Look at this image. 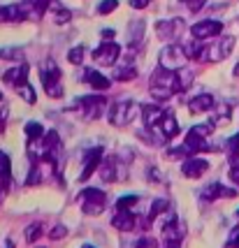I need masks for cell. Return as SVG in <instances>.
<instances>
[{
  "instance_id": "6da1fadb",
  "label": "cell",
  "mask_w": 239,
  "mask_h": 248,
  "mask_svg": "<svg viewBox=\"0 0 239 248\" xmlns=\"http://www.w3.org/2000/svg\"><path fill=\"white\" fill-rule=\"evenodd\" d=\"M149 91L156 100H170L174 93H181V84H179V77L172 70H165V67H158L151 75V81H149Z\"/></svg>"
},
{
  "instance_id": "7a4b0ae2",
  "label": "cell",
  "mask_w": 239,
  "mask_h": 248,
  "mask_svg": "<svg viewBox=\"0 0 239 248\" xmlns=\"http://www.w3.org/2000/svg\"><path fill=\"white\" fill-rule=\"evenodd\" d=\"M232 49H235V37L232 35H221L209 46H205L200 61H205V63H221V61H225L232 54Z\"/></svg>"
},
{
  "instance_id": "3957f363",
  "label": "cell",
  "mask_w": 239,
  "mask_h": 248,
  "mask_svg": "<svg viewBox=\"0 0 239 248\" xmlns=\"http://www.w3.org/2000/svg\"><path fill=\"white\" fill-rule=\"evenodd\" d=\"M77 200L81 202V211L86 216H98L107 206V195L98 190V188H84L81 193L77 195Z\"/></svg>"
},
{
  "instance_id": "277c9868",
  "label": "cell",
  "mask_w": 239,
  "mask_h": 248,
  "mask_svg": "<svg viewBox=\"0 0 239 248\" xmlns=\"http://www.w3.org/2000/svg\"><path fill=\"white\" fill-rule=\"evenodd\" d=\"M40 79H42V88L49 97H61L63 95V84H61V70L54 61H47L42 70H40Z\"/></svg>"
},
{
  "instance_id": "5b68a950",
  "label": "cell",
  "mask_w": 239,
  "mask_h": 248,
  "mask_svg": "<svg viewBox=\"0 0 239 248\" xmlns=\"http://www.w3.org/2000/svg\"><path fill=\"white\" fill-rule=\"evenodd\" d=\"M142 107H137L130 100H123V102H116L114 107H109V123L112 125H128L140 116Z\"/></svg>"
},
{
  "instance_id": "8992f818",
  "label": "cell",
  "mask_w": 239,
  "mask_h": 248,
  "mask_svg": "<svg viewBox=\"0 0 239 248\" xmlns=\"http://www.w3.org/2000/svg\"><path fill=\"white\" fill-rule=\"evenodd\" d=\"M186 61H188V56H186L184 46L181 44H167L163 51H160V67H165V70H172V72H176V70H181V67H186Z\"/></svg>"
},
{
  "instance_id": "52a82bcc",
  "label": "cell",
  "mask_w": 239,
  "mask_h": 248,
  "mask_svg": "<svg viewBox=\"0 0 239 248\" xmlns=\"http://www.w3.org/2000/svg\"><path fill=\"white\" fill-rule=\"evenodd\" d=\"M75 107H79L81 111H84V119L86 121H96V119H100V116L105 114L107 100H105L102 95H98V93H93V95L79 97V100L75 102Z\"/></svg>"
},
{
  "instance_id": "ba28073f",
  "label": "cell",
  "mask_w": 239,
  "mask_h": 248,
  "mask_svg": "<svg viewBox=\"0 0 239 248\" xmlns=\"http://www.w3.org/2000/svg\"><path fill=\"white\" fill-rule=\"evenodd\" d=\"M221 32H223V23L216 21V19H205V21L195 23L193 28H191V35L195 37V40H209V37H221Z\"/></svg>"
},
{
  "instance_id": "9c48e42d",
  "label": "cell",
  "mask_w": 239,
  "mask_h": 248,
  "mask_svg": "<svg viewBox=\"0 0 239 248\" xmlns=\"http://www.w3.org/2000/svg\"><path fill=\"white\" fill-rule=\"evenodd\" d=\"M93 58L98 65H116V61L121 58V46L116 42H102L93 51Z\"/></svg>"
},
{
  "instance_id": "30bf717a",
  "label": "cell",
  "mask_w": 239,
  "mask_h": 248,
  "mask_svg": "<svg viewBox=\"0 0 239 248\" xmlns=\"http://www.w3.org/2000/svg\"><path fill=\"white\" fill-rule=\"evenodd\" d=\"M239 193V188H228V186L218 184V181H211L209 186H205L202 190H200V197L205 200V202H216L221 197H235Z\"/></svg>"
},
{
  "instance_id": "8fae6325",
  "label": "cell",
  "mask_w": 239,
  "mask_h": 248,
  "mask_svg": "<svg viewBox=\"0 0 239 248\" xmlns=\"http://www.w3.org/2000/svg\"><path fill=\"white\" fill-rule=\"evenodd\" d=\"M209 170V160L200 158V155H191L181 162V174L188 176V179H202Z\"/></svg>"
},
{
  "instance_id": "7c38bea8",
  "label": "cell",
  "mask_w": 239,
  "mask_h": 248,
  "mask_svg": "<svg viewBox=\"0 0 239 248\" xmlns=\"http://www.w3.org/2000/svg\"><path fill=\"white\" fill-rule=\"evenodd\" d=\"M102 146H96V149H91V151H86V155H84V172H81V176H79V181L84 184V181H88L93 174L100 170V165H102Z\"/></svg>"
},
{
  "instance_id": "4fadbf2b",
  "label": "cell",
  "mask_w": 239,
  "mask_h": 248,
  "mask_svg": "<svg viewBox=\"0 0 239 248\" xmlns=\"http://www.w3.org/2000/svg\"><path fill=\"white\" fill-rule=\"evenodd\" d=\"M112 225L121 230V232H132L135 227L140 225L137 216L132 211H126V209H114V216H112Z\"/></svg>"
},
{
  "instance_id": "5bb4252c",
  "label": "cell",
  "mask_w": 239,
  "mask_h": 248,
  "mask_svg": "<svg viewBox=\"0 0 239 248\" xmlns=\"http://www.w3.org/2000/svg\"><path fill=\"white\" fill-rule=\"evenodd\" d=\"M156 31H158V37L163 40H176L181 32H184V19H167V21H158L156 23Z\"/></svg>"
},
{
  "instance_id": "9a60e30c",
  "label": "cell",
  "mask_w": 239,
  "mask_h": 248,
  "mask_svg": "<svg viewBox=\"0 0 239 248\" xmlns=\"http://www.w3.org/2000/svg\"><path fill=\"white\" fill-rule=\"evenodd\" d=\"M79 79H81V81H86L88 86L96 88V91H100V93L109 88V79L102 75L100 70H91V67H86V70H84V72L79 75Z\"/></svg>"
},
{
  "instance_id": "2e32d148",
  "label": "cell",
  "mask_w": 239,
  "mask_h": 248,
  "mask_svg": "<svg viewBox=\"0 0 239 248\" xmlns=\"http://www.w3.org/2000/svg\"><path fill=\"white\" fill-rule=\"evenodd\" d=\"M2 79H5V84H10V86L19 88L23 84H28V65H16V67H12V70H5L2 72Z\"/></svg>"
},
{
  "instance_id": "e0dca14e",
  "label": "cell",
  "mask_w": 239,
  "mask_h": 248,
  "mask_svg": "<svg viewBox=\"0 0 239 248\" xmlns=\"http://www.w3.org/2000/svg\"><path fill=\"white\" fill-rule=\"evenodd\" d=\"M156 130H158V135L163 137V141H167V140H174L176 135H179V123H176V119H174V114H165L163 116V121L156 125Z\"/></svg>"
},
{
  "instance_id": "ac0fdd59",
  "label": "cell",
  "mask_w": 239,
  "mask_h": 248,
  "mask_svg": "<svg viewBox=\"0 0 239 248\" xmlns=\"http://www.w3.org/2000/svg\"><path fill=\"white\" fill-rule=\"evenodd\" d=\"M216 107V100L211 93H200L195 95L191 102H188V111L191 114H202V111H211V109Z\"/></svg>"
},
{
  "instance_id": "d6986e66",
  "label": "cell",
  "mask_w": 239,
  "mask_h": 248,
  "mask_svg": "<svg viewBox=\"0 0 239 248\" xmlns=\"http://www.w3.org/2000/svg\"><path fill=\"white\" fill-rule=\"evenodd\" d=\"M167 114L160 105H142V119H144V125L146 128H156L160 121H163V116Z\"/></svg>"
},
{
  "instance_id": "ffe728a7",
  "label": "cell",
  "mask_w": 239,
  "mask_h": 248,
  "mask_svg": "<svg viewBox=\"0 0 239 248\" xmlns=\"http://www.w3.org/2000/svg\"><path fill=\"white\" fill-rule=\"evenodd\" d=\"M98 174H100V179H102V181H107V184L119 181V179H121V174H119V160H116V158H107V160H102Z\"/></svg>"
},
{
  "instance_id": "44dd1931",
  "label": "cell",
  "mask_w": 239,
  "mask_h": 248,
  "mask_svg": "<svg viewBox=\"0 0 239 248\" xmlns=\"http://www.w3.org/2000/svg\"><path fill=\"white\" fill-rule=\"evenodd\" d=\"M28 19L23 5H2V23H19Z\"/></svg>"
},
{
  "instance_id": "7402d4cb",
  "label": "cell",
  "mask_w": 239,
  "mask_h": 248,
  "mask_svg": "<svg viewBox=\"0 0 239 248\" xmlns=\"http://www.w3.org/2000/svg\"><path fill=\"white\" fill-rule=\"evenodd\" d=\"M51 2H54V0H23V7L31 10L33 14H37V16H42L44 12L51 7Z\"/></svg>"
},
{
  "instance_id": "603a6c76",
  "label": "cell",
  "mask_w": 239,
  "mask_h": 248,
  "mask_svg": "<svg viewBox=\"0 0 239 248\" xmlns=\"http://www.w3.org/2000/svg\"><path fill=\"white\" fill-rule=\"evenodd\" d=\"M112 77H114L116 81H132V79L137 77V70H135L132 65H121V67H116V70L112 72Z\"/></svg>"
},
{
  "instance_id": "cb8c5ba5",
  "label": "cell",
  "mask_w": 239,
  "mask_h": 248,
  "mask_svg": "<svg viewBox=\"0 0 239 248\" xmlns=\"http://www.w3.org/2000/svg\"><path fill=\"white\" fill-rule=\"evenodd\" d=\"M23 132H26V137H28V141L33 140H40V137H44L47 132H44V128L37 123V121H31V123H26V128H23Z\"/></svg>"
},
{
  "instance_id": "d4e9b609",
  "label": "cell",
  "mask_w": 239,
  "mask_h": 248,
  "mask_svg": "<svg viewBox=\"0 0 239 248\" xmlns=\"http://www.w3.org/2000/svg\"><path fill=\"white\" fill-rule=\"evenodd\" d=\"M165 211H170V202L163 200V197H160V200H156V202L151 204V211H149V223H153V220L160 216V214H165Z\"/></svg>"
},
{
  "instance_id": "484cf974",
  "label": "cell",
  "mask_w": 239,
  "mask_h": 248,
  "mask_svg": "<svg viewBox=\"0 0 239 248\" xmlns=\"http://www.w3.org/2000/svg\"><path fill=\"white\" fill-rule=\"evenodd\" d=\"M42 232H44L42 223H33V225L26 227V234H23V237H26V241H28V244H35L37 239L42 237Z\"/></svg>"
},
{
  "instance_id": "4316f807",
  "label": "cell",
  "mask_w": 239,
  "mask_h": 248,
  "mask_svg": "<svg viewBox=\"0 0 239 248\" xmlns=\"http://www.w3.org/2000/svg\"><path fill=\"white\" fill-rule=\"evenodd\" d=\"M140 204V197L137 195H123L119 202H116V206L114 209H126V211H132V206Z\"/></svg>"
},
{
  "instance_id": "83f0119b",
  "label": "cell",
  "mask_w": 239,
  "mask_h": 248,
  "mask_svg": "<svg viewBox=\"0 0 239 248\" xmlns=\"http://www.w3.org/2000/svg\"><path fill=\"white\" fill-rule=\"evenodd\" d=\"M176 77H179V84H181V91H186V88L193 84V79H195V75H193V70H188V67H181V70H176Z\"/></svg>"
},
{
  "instance_id": "f1b7e54d",
  "label": "cell",
  "mask_w": 239,
  "mask_h": 248,
  "mask_svg": "<svg viewBox=\"0 0 239 248\" xmlns=\"http://www.w3.org/2000/svg\"><path fill=\"white\" fill-rule=\"evenodd\" d=\"M0 58H2V61H21L23 49H19V46H7V49L0 51Z\"/></svg>"
},
{
  "instance_id": "f546056e",
  "label": "cell",
  "mask_w": 239,
  "mask_h": 248,
  "mask_svg": "<svg viewBox=\"0 0 239 248\" xmlns=\"http://www.w3.org/2000/svg\"><path fill=\"white\" fill-rule=\"evenodd\" d=\"M16 93L28 102V105H35V100H37V95H35V91H33V86L31 84H23V86H19L16 88Z\"/></svg>"
},
{
  "instance_id": "4dcf8cb0",
  "label": "cell",
  "mask_w": 239,
  "mask_h": 248,
  "mask_svg": "<svg viewBox=\"0 0 239 248\" xmlns=\"http://www.w3.org/2000/svg\"><path fill=\"white\" fill-rule=\"evenodd\" d=\"M67 61L72 65H81V61H84V46H72L67 51Z\"/></svg>"
},
{
  "instance_id": "1f68e13d",
  "label": "cell",
  "mask_w": 239,
  "mask_h": 248,
  "mask_svg": "<svg viewBox=\"0 0 239 248\" xmlns=\"http://www.w3.org/2000/svg\"><path fill=\"white\" fill-rule=\"evenodd\" d=\"M116 7H119V0H102L98 5V14L100 16H107L109 12H114Z\"/></svg>"
},
{
  "instance_id": "d6a6232c",
  "label": "cell",
  "mask_w": 239,
  "mask_h": 248,
  "mask_svg": "<svg viewBox=\"0 0 239 248\" xmlns=\"http://www.w3.org/2000/svg\"><path fill=\"white\" fill-rule=\"evenodd\" d=\"M51 7H54L56 10V23H67L70 21V19H72V16H70V12L65 10V7H61V5H56V0H54V5H51Z\"/></svg>"
},
{
  "instance_id": "836d02e7",
  "label": "cell",
  "mask_w": 239,
  "mask_h": 248,
  "mask_svg": "<svg viewBox=\"0 0 239 248\" xmlns=\"http://www.w3.org/2000/svg\"><path fill=\"white\" fill-rule=\"evenodd\" d=\"M10 172H12L10 155L5 151H0V176H10Z\"/></svg>"
},
{
  "instance_id": "e575fe53",
  "label": "cell",
  "mask_w": 239,
  "mask_h": 248,
  "mask_svg": "<svg viewBox=\"0 0 239 248\" xmlns=\"http://www.w3.org/2000/svg\"><path fill=\"white\" fill-rule=\"evenodd\" d=\"M228 153H230V158H237L239 155V132L228 140Z\"/></svg>"
},
{
  "instance_id": "d590c367",
  "label": "cell",
  "mask_w": 239,
  "mask_h": 248,
  "mask_svg": "<svg viewBox=\"0 0 239 248\" xmlns=\"http://www.w3.org/2000/svg\"><path fill=\"white\" fill-rule=\"evenodd\" d=\"M132 248H158V246H156V241H153L151 237H140Z\"/></svg>"
},
{
  "instance_id": "8d00e7d4",
  "label": "cell",
  "mask_w": 239,
  "mask_h": 248,
  "mask_svg": "<svg viewBox=\"0 0 239 248\" xmlns=\"http://www.w3.org/2000/svg\"><path fill=\"white\" fill-rule=\"evenodd\" d=\"M49 237L54 239V241H58V239H65L67 237V227L65 225H56L54 230H51V234Z\"/></svg>"
},
{
  "instance_id": "74e56055",
  "label": "cell",
  "mask_w": 239,
  "mask_h": 248,
  "mask_svg": "<svg viewBox=\"0 0 239 248\" xmlns=\"http://www.w3.org/2000/svg\"><path fill=\"white\" fill-rule=\"evenodd\" d=\"M184 2H186V7H188L191 12H200L202 7H205L207 0H184Z\"/></svg>"
},
{
  "instance_id": "f35d334b",
  "label": "cell",
  "mask_w": 239,
  "mask_h": 248,
  "mask_svg": "<svg viewBox=\"0 0 239 248\" xmlns=\"http://www.w3.org/2000/svg\"><path fill=\"white\" fill-rule=\"evenodd\" d=\"M100 35H102V40H105V42H112V40L116 37V32L112 31V28H105V31L100 32Z\"/></svg>"
},
{
  "instance_id": "ab89813d",
  "label": "cell",
  "mask_w": 239,
  "mask_h": 248,
  "mask_svg": "<svg viewBox=\"0 0 239 248\" xmlns=\"http://www.w3.org/2000/svg\"><path fill=\"white\" fill-rule=\"evenodd\" d=\"M149 2H151V0H130V7H135V10H144Z\"/></svg>"
},
{
  "instance_id": "60d3db41",
  "label": "cell",
  "mask_w": 239,
  "mask_h": 248,
  "mask_svg": "<svg viewBox=\"0 0 239 248\" xmlns=\"http://www.w3.org/2000/svg\"><path fill=\"white\" fill-rule=\"evenodd\" d=\"M228 246L230 248H239V230H235V232H232V237H230V241H228Z\"/></svg>"
},
{
  "instance_id": "b9f144b4",
  "label": "cell",
  "mask_w": 239,
  "mask_h": 248,
  "mask_svg": "<svg viewBox=\"0 0 239 248\" xmlns=\"http://www.w3.org/2000/svg\"><path fill=\"white\" fill-rule=\"evenodd\" d=\"M5 121H7V107L0 105V132L5 130Z\"/></svg>"
},
{
  "instance_id": "7bdbcfd3",
  "label": "cell",
  "mask_w": 239,
  "mask_h": 248,
  "mask_svg": "<svg viewBox=\"0 0 239 248\" xmlns=\"http://www.w3.org/2000/svg\"><path fill=\"white\" fill-rule=\"evenodd\" d=\"M0 21H2V5H0Z\"/></svg>"
},
{
  "instance_id": "ee69618b",
  "label": "cell",
  "mask_w": 239,
  "mask_h": 248,
  "mask_svg": "<svg viewBox=\"0 0 239 248\" xmlns=\"http://www.w3.org/2000/svg\"><path fill=\"white\" fill-rule=\"evenodd\" d=\"M235 75H239V65H237V67H235Z\"/></svg>"
},
{
  "instance_id": "f6af8a7d",
  "label": "cell",
  "mask_w": 239,
  "mask_h": 248,
  "mask_svg": "<svg viewBox=\"0 0 239 248\" xmlns=\"http://www.w3.org/2000/svg\"><path fill=\"white\" fill-rule=\"evenodd\" d=\"M0 100H2V93H0Z\"/></svg>"
},
{
  "instance_id": "bcb514c9",
  "label": "cell",
  "mask_w": 239,
  "mask_h": 248,
  "mask_svg": "<svg viewBox=\"0 0 239 248\" xmlns=\"http://www.w3.org/2000/svg\"><path fill=\"white\" fill-rule=\"evenodd\" d=\"M237 218H239V211H237Z\"/></svg>"
}]
</instances>
